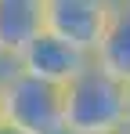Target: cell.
<instances>
[{"mask_svg":"<svg viewBox=\"0 0 130 134\" xmlns=\"http://www.w3.org/2000/svg\"><path fill=\"white\" fill-rule=\"evenodd\" d=\"M94 62L101 69H108L116 80L130 83V4L127 0H116L112 22L105 29L101 47L94 51Z\"/></svg>","mask_w":130,"mask_h":134,"instance_id":"obj_6","label":"cell"},{"mask_svg":"<svg viewBox=\"0 0 130 134\" xmlns=\"http://www.w3.org/2000/svg\"><path fill=\"white\" fill-rule=\"evenodd\" d=\"M18 62H22V72H25V76H36L43 83L65 87V83H72L87 65H94V54L72 47L69 40L54 36V33H40V36L18 54Z\"/></svg>","mask_w":130,"mask_h":134,"instance_id":"obj_4","label":"cell"},{"mask_svg":"<svg viewBox=\"0 0 130 134\" xmlns=\"http://www.w3.org/2000/svg\"><path fill=\"white\" fill-rule=\"evenodd\" d=\"M119 134H127V131H119Z\"/></svg>","mask_w":130,"mask_h":134,"instance_id":"obj_10","label":"cell"},{"mask_svg":"<svg viewBox=\"0 0 130 134\" xmlns=\"http://www.w3.org/2000/svg\"><path fill=\"white\" fill-rule=\"evenodd\" d=\"M127 4H130V0H127Z\"/></svg>","mask_w":130,"mask_h":134,"instance_id":"obj_11","label":"cell"},{"mask_svg":"<svg viewBox=\"0 0 130 134\" xmlns=\"http://www.w3.org/2000/svg\"><path fill=\"white\" fill-rule=\"evenodd\" d=\"M43 7H47V33L94 54L105 40L116 0H43Z\"/></svg>","mask_w":130,"mask_h":134,"instance_id":"obj_3","label":"cell"},{"mask_svg":"<svg viewBox=\"0 0 130 134\" xmlns=\"http://www.w3.org/2000/svg\"><path fill=\"white\" fill-rule=\"evenodd\" d=\"M4 123L22 134H65V91L18 72L4 83Z\"/></svg>","mask_w":130,"mask_h":134,"instance_id":"obj_2","label":"cell"},{"mask_svg":"<svg viewBox=\"0 0 130 134\" xmlns=\"http://www.w3.org/2000/svg\"><path fill=\"white\" fill-rule=\"evenodd\" d=\"M0 123H4V87H0Z\"/></svg>","mask_w":130,"mask_h":134,"instance_id":"obj_9","label":"cell"},{"mask_svg":"<svg viewBox=\"0 0 130 134\" xmlns=\"http://www.w3.org/2000/svg\"><path fill=\"white\" fill-rule=\"evenodd\" d=\"M0 134H22L18 127H11V123H0Z\"/></svg>","mask_w":130,"mask_h":134,"instance_id":"obj_7","label":"cell"},{"mask_svg":"<svg viewBox=\"0 0 130 134\" xmlns=\"http://www.w3.org/2000/svg\"><path fill=\"white\" fill-rule=\"evenodd\" d=\"M127 134H130V83H127Z\"/></svg>","mask_w":130,"mask_h":134,"instance_id":"obj_8","label":"cell"},{"mask_svg":"<svg viewBox=\"0 0 130 134\" xmlns=\"http://www.w3.org/2000/svg\"><path fill=\"white\" fill-rule=\"evenodd\" d=\"M65 134H119L127 131V83L98 62L65 83Z\"/></svg>","mask_w":130,"mask_h":134,"instance_id":"obj_1","label":"cell"},{"mask_svg":"<svg viewBox=\"0 0 130 134\" xmlns=\"http://www.w3.org/2000/svg\"><path fill=\"white\" fill-rule=\"evenodd\" d=\"M40 33H47L43 0H0V54L18 58Z\"/></svg>","mask_w":130,"mask_h":134,"instance_id":"obj_5","label":"cell"}]
</instances>
